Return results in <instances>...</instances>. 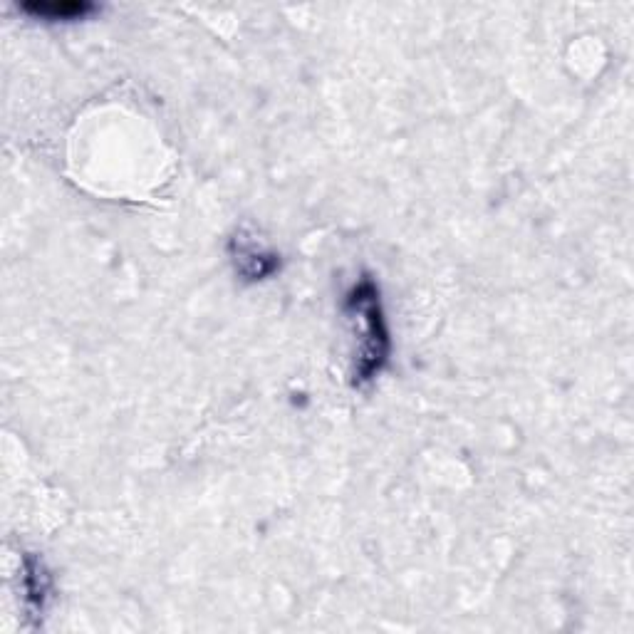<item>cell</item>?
<instances>
[{"mask_svg":"<svg viewBox=\"0 0 634 634\" xmlns=\"http://www.w3.org/2000/svg\"><path fill=\"white\" fill-rule=\"evenodd\" d=\"M20 10L33 18L40 20H50V23H57V20H82L90 13H95V5L87 3V0H35V3H23Z\"/></svg>","mask_w":634,"mask_h":634,"instance_id":"cell-1","label":"cell"}]
</instances>
